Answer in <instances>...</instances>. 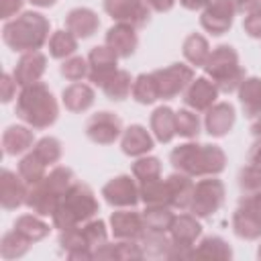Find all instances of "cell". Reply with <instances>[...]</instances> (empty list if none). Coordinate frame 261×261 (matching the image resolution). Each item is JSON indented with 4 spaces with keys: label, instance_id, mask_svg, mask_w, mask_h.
Instances as JSON below:
<instances>
[{
    "label": "cell",
    "instance_id": "836d02e7",
    "mask_svg": "<svg viewBox=\"0 0 261 261\" xmlns=\"http://www.w3.org/2000/svg\"><path fill=\"white\" fill-rule=\"evenodd\" d=\"M14 230H18L22 237H27L31 243H39V241H43L49 232H51V228H49V224L43 220V216H39V214H22V216H18L16 220H14V226H12Z\"/></svg>",
    "mask_w": 261,
    "mask_h": 261
},
{
    "label": "cell",
    "instance_id": "60d3db41",
    "mask_svg": "<svg viewBox=\"0 0 261 261\" xmlns=\"http://www.w3.org/2000/svg\"><path fill=\"white\" fill-rule=\"evenodd\" d=\"M18 173L22 175V179H24L29 186H35V184H39V181L47 175V165H45L33 151H29V153L18 161Z\"/></svg>",
    "mask_w": 261,
    "mask_h": 261
},
{
    "label": "cell",
    "instance_id": "1f68e13d",
    "mask_svg": "<svg viewBox=\"0 0 261 261\" xmlns=\"http://www.w3.org/2000/svg\"><path fill=\"white\" fill-rule=\"evenodd\" d=\"M181 53H184V57L190 65L204 67V63L208 61V55H210V43L204 35L190 33L181 43Z\"/></svg>",
    "mask_w": 261,
    "mask_h": 261
},
{
    "label": "cell",
    "instance_id": "7402d4cb",
    "mask_svg": "<svg viewBox=\"0 0 261 261\" xmlns=\"http://www.w3.org/2000/svg\"><path fill=\"white\" fill-rule=\"evenodd\" d=\"M65 29L71 31L77 39H90L98 33L100 18H98L96 10H92L88 6H77L65 14Z\"/></svg>",
    "mask_w": 261,
    "mask_h": 261
},
{
    "label": "cell",
    "instance_id": "603a6c76",
    "mask_svg": "<svg viewBox=\"0 0 261 261\" xmlns=\"http://www.w3.org/2000/svg\"><path fill=\"white\" fill-rule=\"evenodd\" d=\"M35 128H31L29 124H10L6 126V130L2 133V149H4V155H10V157H16V155H22V153H29L33 149V145L37 143L35 141Z\"/></svg>",
    "mask_w": 261,
    "mask_h": 261
},
{
    "label": "cell",
    "instance_id": "ac0fdd59",
    "mask_svg": "<svg viewBox=\"0 0 261 261\" xmlns=\"http://www.w3.org/2000/svg\"><path fill=\"white\" fill-rule=\"evenodd\" d=\"M47 71V55L39 49V51H27L20 55V59L16 61L14 65V80L20 88L24 86H31V84H37L41 82V77L45 75Z\"/></svg>",
    "mask_w": 261,
    "mask_h": 261
},
{
    "label": "cell",
    "instance_id": "9a60e30c",
    "mask_svg": "<svg viewBox=\"0 0 261 261\" xmlns=\"http://www.w3.org/2000/svg\"><path fill=\"white\" fill-rule=\"evenodd\" d=\"M110 230L114 239L139 241L147 230L143 212H137L135 208H118L110 214Z\"/></svg>",
    "mask_w": 261,
    "mask_h": 261
},
{
    "label": "cell",
    "instance_id": "7dc6e473",
    "mask_svg": "<svg viewBox=\"0 0 261 261\" xmlns=\"http://www.w3.org/2000/svg\"><path fill=\"white\" fill-rule=\"evenodd\" d=\"M243 31L251 39H261V8L245 14V18H243Z\"/></svg>",
    "mask_w": 261,
    "mask_h": 261
},
{
    "label": "cell",
    "instance_id": "f546056e",
    "mask_svg": "<svg viewBox=\"0 0 261 261\" xmlns=\"http://www.w3.org/2000/svg\"><path fill=\"white\" fill-rule=\"evenodd\" d=\"M230 222H232V232L239 239H243V241H259L261 239V222L249 210H245L241 204H237Z\"/></svg>",
    "mask_w": 261,
    "mask_h": 261
},
{
    "label": "cell",
    "instance_id": "8992f818",
    "mask_svg": "<svg viewBox=\"0 0 261 261\" xmlns=\"http://www.w3.org/2000/svg\"><path fill=\"white\" fill-rule=\"evenodd\" d=\"M204 71L206 77H210L216 88L224 94L237 92L243 80L247 77V71L239 59V51L232 45L214 47L208 55V61L204 63Z\"/></svg>",
    "mask_w": 261,
    "mask_h": 261
},
{
    "label": "cell",
    "instance_id": "11a10c76",
    "mask_svg": "<svg viewBox=\"0 0 261 261\" xmlns=\"http://www.w3.org/2000/svg\"><path fill=\"white\" fill-rule=\"evenodd\" d=\"M208 0H179V4L186 8V10H200L206 6Z\"/></svg>",
    "mask_w": 261,
    "mask_h": 261
},
{
    "label": "cell",
    "instance_id": "4316f807",
    "mask_svg": "<svg viewBox=\"0 0 261 261\" xmlns=\"http://www.w3.org/2000/svg\"><path fill=\"white\" fill-rule=\"evenodd\" d=\"M239 102L243 108V114L247 118H257L261 116V77L257 75H247L243 84L237 90Z\"/></svg>",
    "mask_w": 261,
    "mask_h": 261
},
{
    "label": "cell",
    "instance_id": "b9f144b4",
    "mask_svg": "<svg viewBox=\"0 0 261 261\" xmlns=\"http://www.w3.org/2000/svg\"><path fill=\"white\" fill-rule=\"evenodd\" d=\"M202 128L200 116L192 110V108H179L175 112V130L179 137L184 139H198Z\"/></svg>",
    "mask_w": 261,
    "mask_h": 261
},
{
    "label": "cell",
    "instance_id": "ab89813d",
    "mask_svg": "<svg viewBox=\"0 0 261 261\" xmlns=\"http://www.w3.org/2000/svg\"><path fill=\"white\" fill-rule=\"evenodd\" d=\"M47 167L49 165H55L59 159H61V155H63V145H61V141L57 139V137H41L35 145H33V149H31Z\"/></svg>",
    "mask_w": 261,
    "mask_h": 261
},
{
    "label": "cell",
    "instance_id": "83f0119b",
    "mask_svg": "<svg viewBox=\"0 0 261 261\" xmlns=\"http://www.w3.org/2000/svg\"><path fill=\"white\" fill-rule=\"evenodd\" d=\"M149 126L151 133L155 137V141L159 143H171L173 137L177 135L175 130V110H171L169 106H157L151 116H149Z\"/></svg>",
    "mask_w": 261,
    "mask_h": 261
},
{
    "label": "cell",
    "instance_id": "5bb4252c",
    "mask_svg": "<svg viewBox=\"0 0 261 261\" xmlns=\"http://www.w3.org/2000/svg\"><path fill=\"white\" fill-rule=\"evenodd\" d=\"M116 63H118V55L108 45H96V47H92L90 53H88V65H90L88 80L94 86L102 88V84L118 69Z\"/></svg>",
    "mask_w": 261,
    "mask_h": 261
},
{
    "label": "cell",
    "instance_id": "f907efd6",
    "mask_svg": "<svg viewBox=\"0 0 261 261\" xmlns=\"http://www.w3.org/2000/svg\"><path fill=\"white\" fill-rule=\"evenodd\" d=\"M0 86H2V102L4 104H8L12 98H14V94H16V80H14V75H10V73H2V82H0Z\"/></svg>",
    "mask_w": 261,
    "mask_h": 261
},
{
    "label": "cell",
    "instance_id": "db71d44e",
    "mask_svg": "<svg viewBox=\"0 0 261 261\" xmlns=\"http://www.w3.org/2000/svg\"><path fill=\"white\" fill-rule=\"evenodd\" d=\"M247 161H249V163H253V165H261V139H255V141H253V145L249 147Z\"/></svg>",
    "mask_w": 261,
    "mask_h": 261
},
{
    "label": "cell",
    "instance_id": "f1b7e54d",
    "mask_svg": "<svg viewBox=\"0 0 261 261\" xmlns=\"http://www.w3.org/2000/svg\"><path fill=\"white\" fill-rule=\"evenodd\" d=\"M190 257H198V259H230L232 257V249L222 237L208 234V237L200 239V243L194 245Z\"/></svg>",
    "mask_w": 261,
    "mask_h": 261
},
{
    "label": "cell",
    "instance_id": "680465c9",
    "mask_svg": "<svg viewBox=\"0 0 261 261\" xmlns=\"http://www.w3.org/2000/svg\"><path fill=\"white\" fill-rule=\"evenodd\" d=\"M257 257H259V259H261V245H259V247H257Z\"/></svg>",
    "mask_w": 261,
    "mask_h": 261
},
{
    "label": "cell",
    "instance_id": "e0dca14e",
    "mask_svg": "<svg viewBox=\"0 0 261 261\" xmlns=\"http://www.w3.org/2000/svg\"><path fill=\"white\" fill-rule=\"evenodd\" d=\"M29 184L22 179L18 171L2 169L0 173V204L4 210H16L22 204H27L29 196Z\"/></svg>",
    "mask_w": 261,
    "mask_h": 261
},
{
    "label": "cell",
    "instance_id": "cb8c5ba5",
    "mask_svg": "<svg viewBox=\"0 0 261 261\" xmlns=\"http://www.w3.org/2000/svg\"><path fill=\"white\" fill-rule=\"evenodd\" d=\"M61 102L65 106V110L69 112H86L94 106L96 102V92L90 84H84V82H71L69 86L63 88L61 92Z\"/></svg>",
    "mask_w": 261,
    "mask_h": 261
},
{
    "label": "cell",
    "instance_id": "6f0895ef",
    "mask_svg": "<svg viewBox=\"0 0 261 261\" xmlns=\"http://www.w3.org/2000/svg\"><path fill=\"white\" fill-rule=\"evenodd\" d=\"M33 6H39V8H49V6H55L57 0H29Z\"/></svg>",
    "mask_w": 261,
    "mask_h": 261
},
{
    "label": "cell",
    "instance_id": "277c9868",
    "mask_svg": "<svg viewBox=\"0 0 261 261\" xmlns=\"http://www.w3.org/2000/svg\"><path fill=\"white\" fill-rule=\"evenodd\" d=\"M100 210V204L96 200L94 190L84 184V181H75L59 200L51 220L53 226L57 230H67L73 226H80L88 220H92Z\"/></svg>",
    "mask_w": 261,
    "mask_h": 261
},
{
    "label": "cell",
    "instance_id": "3957f363",
    "mask_svg": "<svg viewBox=\"0 0 261 261\" xmlns=\"http://www.w3.org/2000/svg\"><path fill=\"white\" fill-rule=\"evenodd\" d=\"M51 22L47 16L35 10H27L6 20L2 27V41L8 49L27 53L39 51L51 39Z\"/></svg>",
    "mask_w": 261,
    "mask_h": 261
},
{
    "label": "cell",
    "instance_id": "681fc988",
    "mask_svg": "<svg viewBox=\"0 0 261 261\" xmlns=\"http://www.w3.org/2000/svg\"><path fill=\"white\" fill-rule=\"evenodd\" d=\"M24 6V0H0V18L10 20Z\"/></svg>",
    "mask_w": 261,
    "mask_h": 261
},
{
    "label": "cell",
    "instance_id": "8d00e7d4",
    "mask_svg": "<svg viewBox=\"0 0 261 261\" xmlns=\"http://www.w3.org/2000/svg\"><path fill=\"white\" fill-rule=\"evenodd\" d=\"M173 218L175 214L171 212V206H145L143 210L145 228L153 232H169Z\"/></svg>",
    "mask_w": 261,
    "mask_h": 261
},
{
    "label": "cell",
    "instance_id": "c3c4849f",
    "mask_svg": "<svg viewBox=\"0 0 261 261\" xmlns=\"http://www.w3.org/2000/svg\"><path fill=\"white\" fill-rule=\"evenodd\" d=\"M239 204H241L245 210H249V212L261 222V190L255 192V194H243V198L239 200Z\"/></svg>",
    "mask_w": 261,
    "mask_h": 261
},
{
    "label": "cell",
    "instance_id": "8fae6325",
    "mask_svg": "<svg viewBox=\"0 0 261 261\" xmlns=\"http://www.w3.org/2000/svg\"><path fill=\"white\" fill-rule=\"evenodd\" d=\"M102 8L112 20L130 24L135 29L147 27L153 12L145 0H102Z\"/></svg>",
    "mask_w": 261,
    "mask_h": 261
},
{
    "label": "cell",
    "instance_id": "4fadbf2b",
    "mask_svg": "<svg viewBox=\"0 0 261 261\" xmlns=\"http://www.w3.org/2000/svg\"><path fill=\"white\" fill-rule=\"evenodd\" d=\"M102 196L112 208H135L141 202L139 181L135 179V175H114L102 186Z\"/></svg>",
    "mask_w": 261,
    "mask_h": 261
},
{
    "label": "cell",
    "instance_id": "d590c367",
    "mask_svg": "<svg viewBox=\"0 0 261 261\" xmlns=\"http://www.w3.org/2000/svg\"><path fill=\"white\" fill-rule=\"evenodd\" d=\"M47 45H49V55L53 59L63 61V59L75 55V51H77V37L71 31H67V29H59V31L51 33V39H49Z\"/></svg>",
    "mask_w": 261,
    "mask_h": 261
},
{
    "label": "cell",
    "instance_id": "30bf717a",
    "mask_svg": "<svg viewBox=\"0 0 261 261\" xmlns=\"http://www.w3.org/2000/svg\"><path fill=\"white\" fill-rule=\"evenodd\" d=\"M234 14H237L234 0H208L206 6L202 8L200 24L212 37H220L230 31L234 22Z\"/></svg>",
    "mask_w": 261,
    "mask_h": 261
},
{
    "label": "cell",
    "instance_id": "9f6ffc18",
    "mask_svg": "<svg viewBox=\"0 0 261 261\" xmlns=\"http://www.w3.org/2000/svg\"><path fill=\"white\" fill-rule=\"evenodd\" d=\"M251 135L255 139H261V116L253 118V124H251Z\"/></svg>",
    "mask_w": 261,
    "mask_h": 261
},
{
    "label": "cell",
    "instance_id": "44dd1931",
    "mask_svg": "<svg viewBox=\"0 0 261 261\" xmlns=\"http://www.w3.org/2000/svg\"><path fill=\"white\" fill-rule=\"evenodd\" d=\"M155 147V137L143 124H130L120 135V149L128 157H143Z\"/></svg>",
    "mask_w": 261,
    "mask_h": 261
},
{
    "label": "cell",
    "instance_id": "5b68a950",
    "mask_svg": "<svg viewBox=\"0 0 261 261\" xmlns=\"http://www.w3.org/2000/svg\"><path fill=\"white\" fill-rule=\"evenodd\" d=\"M77 181L75 173L67 165H55L39 184L29 188L27 208L39 216H53L61 196Z\"/></svg>",
    "mask_w": 261,
    "mask_h": 261
},
{
    "label": "cell",
    "instance_id": "f35d334b",
    "mask_svg": "<svg viewBox=\"0 0 261 261\" xmlns=\"http://www.w3.org/2000/svg\"><path fill=\"white\" fill-rule=\"evenodd\" d=\"M133 98L139 104H153L159 100V86L157 80L151 73H139L133 82Z\"/></svg>",
    "mask_w": 261,
    "mask_h": 261
},
{
    "label": "cell",
    "instance_id": "d6a6232c",
    "mask_svg": "<svg viewBox=\"0 0 261 261\" xmlns=\"http://www.w3.org/2000/svg\"><path fill=\"white\" fill-rule=\"evenodd\" d=\"M133 77L126 69H116L104 84H102V92L110 102H122L133 94Z\"/></svg>",
    "mask_w": 261,
    "mask_h": 261
},
{
    "label": "cell",
    "instance_id": "6da1fadb",
    "mask_svg": "<svg viewBox=\"0 0 261 261\" xmlns=\"http://www.w3.org/2000/svg\"><path fill=\"white\" fill-rule=\"evenodd\" d=\"M169 163L175 171H181L190 177L218 175L226 167V153L218 145L188 141L171 149Z\"/></svg>",
    "mask_w": 261,
    "mask_h": 261
},
{
    "label": "cell",
    "instance_id": "f5cc1de1",
    "mask_svg": "<svg viewBox=\"0 0 261 261\" xmlns=\"http://www.w3.org/2000/svg\"><path fill=\"white\" fill-rule=\"evenodd\" d=\"M234 4H237V12H241V14H249L257 8H261V0H234Z\"/></svg>",
    "mask_w": 261,
    "mask_h": 261
},
{
    "label": "cell",
    "instance_id": "52a82bcc",
    "mask_svg": "<svg viewBox=\"0 0 261 261\" xmlns=\"http://www.w3.org/2000/svg\"><path fill=\"white\" fill-rule=\"evenodd\" d=\"M224 196H226V190L222 179H218L216 175H206L194 186L190 212L198 218H210L222 208Z\"/></svg>",
    "mask_w": 261,
    "mask_h": 261
},
{
    "label": "cell",
    "instance_id": "816d5d0a",
    "mask_svg": "<svg viewBox=\"0 0 261 261\" xmlns=\"http://www.w3.org/2000/svg\"><path fill=\"white\" fill-rule=\"evenodd\" d=\"M145 2L153 12H169L177 0H145Z\"/></svg>",
    "mask_w": 261,
    "mask_h": 261
},
{
    "label": "cell",
    "instance_id": "d6986e66",
    "mask_svg": "<svg viewBox=\"0 0 261 261\" xmlns=\"http://www.w3.org/2000/svg\"><path fill=\"white\" fill-rule=\"evenodd\" d=\"M237 122V112L230 102H216L204 114V128L210 137H226Z\"/></svg>",
    "mask_w": 261,
    "mask_h": 261
},
{
    "label": "cell",
    "instance_id": "f6af8a7d",
    "mask_svg": "<svg viewBox=\"0 0 261 261\" xmlns=\"http://www.w3.org/2000/svg\"><path fill=\"white\" fill-rule=\"evenodd\" d=\"M237 184H239V190L241 194H255L261 190V165H245L239 169V175H237Z\"/></svg>",
    "mask_w": 261,
    "mask_h": 261
},
{
    "label": "cell",
    "instance_id": "7c38bea8",
    "mask_svg": "<svg viewBox=\"0 0 261 261\" xmlns=\"http://www.w3.org/2000/svg\"><path fill=\"white\" fill-rule=\"evenodd\" d=\"M122 130L124 128L120 116L110 110H100L92 114L84 124L86 137L96 145H112L116 139H120Z\"/></svg>",
    "mask_w": 261,
    "mask_h": 261
},
{
    "label": "cell",
    "instance_id": "d4e9b609",
    "mask_svg": "<svg viewBox=\"0 0 261 261\" xmlns=\"http://www.w3.org/2000/svg\"><path fill=\"white\" fill-rule=\"evenodd\" d=\"M194 177L181 173V171H173L165 177L167 188H169V200H171V208L177 210H190L192 204V196H194Z\"/></svg>",
    "mask_w": 261,
    "mask_h": 261
},
{
    "label": "cell",
    "instance_id": "9c48e42d",
    "mask_svg": "<svg viewBox=\"0 0 261 261\" xmlns=\"http://www.w3.org/2000/svg\"><path fill=\"white\" fill-rule=\"evenodd\" d=\"M153 75L159 86V100H173L179 94H184L190 82L194 80V67L177 61L167 67L155 69Z\"/></svg>",
    "mask_w": 261,
    "mask_h": 261
},
{
    "label": "cell",
    "instance_id": "4dcf8cb0",
    "mask_svg": "<svg viewBox=\"0 0 261 261\" xmlns=\"http://www.w3.org/2000/svg\"><path fill=\"white\" fill-rule=\"evenodd\" d=\"M141 249L145 253V257H153V259H171V249L173 243L169 239V232H153V230H145V234L139 239Z\"/></svg>",
    "mask_w": 261,
    "mask_h": 261
},
{
    "label": "cell",
    "instance_id": "7a4b0ae2",
    "mask_svg": "<svg viewBox=\"0 0 261 261\" xmlns=\"http://www.w3.org/2000/svg\"><path fill=\"white\" fill-rule=\"evenodd\" d=\"M14 114L35 130H45L53 126L59 118V104L47 84L37 82L20 88L16 96Z\"/></svg>",
    "mask_w": 261,
    "mask_h": 261
},
{
    "label": "cell",
    "instance_id": "bcb514c9",
    "mask_svg": "<svg viewBox=\"0 0 261 261\" xmlns=\"http://www.w3.org/2000/svg\"><path fill=\"white\" fill-rule=\"evenodd\" d=\"M80 226H82V232H84L88 245L92 247V251H96L100 245H104L108 241V230H106V222L104 220L92 218V220H88V222H84Z\"/></svg>",
    "mask_w": 261,
    "mask_h": 261
},
{
    "label": "cell",
    "instance_id": "e575fe53",
    "mask_svg": "<svg viewBox=\"0 0 261 261\" xmlns=\"http://www.w3.org/2000/svg\"><path fill=\"white\" fill-rule=\"evenodd\" d=\"M139 194H141V202L145 206H171L167 181L161 177L139 184Z\"/></svg>",
    "mask_w": 261,
    "mask_h": 261
},
{
    "label": "cell",
    "instance_id": "74e56055",
    "mask_svg": "<svg viewBox=\"0 0 261 261\" xmlns=\"http://www.w3.org/2000/svg\"><path fill=\"white\" fill-rule=\"evenodd\" d=\"M31 241L27 237H22L18 230H8L4 232L2 241H0V257L10 261V259H18L22 255H27V251L31 249Z\"/></svg>",
    "mask_w": 261,
    "mask_h": 261
},
{
    "label": "cell",
    "instance_id": "7bdbcfd3",
    "mask_svg": "<svg viewBox=\"0 0 261 261\" xmlns=\"http://www.w3.org/2000/svg\"><path fill=\"white\" fill-rule=\"evenodd\" d=\"M130 171L139 184L149 181V179H157V177H161V161L155 155H143V157H137Z\"/></svg>",
    "mask_w": 261,
    "mask_h": 261
},
{
    "label": "cell",
    "instance_id": "484cf974",
    "mask_svg": "<svg viewBox=\"0 0 261 261\" xmlns=\"http://www.w3.org/2000/svg\"><path fill=\"white\" fill-rule=\"evenodd\" d=\"M145 253L141 249L139 241H128V239H116V243H104L94 251V259H116V261H126V259H143Z\"/></svg>",
    "mask_w": 261,
    "mask_h": 261
},
{
    "label": "cell",
    "instance_id": "ee69618b",
    "mask_svg": "<svg viewBox=\"0 0 261 261\" xmlns=\"http://www.w3.org/2000/svg\"><path fill=\"white\" fill-rule=\"evenodd\" d=\"M88 71H90L88 57H82V55H71L63 59L59 65V73L67 82H82L84 77H88Z\"/></svg>",
    "mask_w": 261,
    "mask_h": 261
},
{
    "label": "cell",
    "instance_id": "2e32d148",
    "mask_svg": "<svg viewBox=\"0 0 261 261\" xmlns=\"http://www.w3.org/2000/svg\"><path fill=\"white\" fill-rule=\"evenodd\" d=\"M220 90L216 88V84L202 75V77H194L190 82V86L184 92V104L186 108H192L194 112H206L212 104H216Z\"/></svg>",
    "mask_w": 261,
    "mask_h": 261
},
{
    "label": "cell",
    "instance_id": "ba28073f",
    "mask_svg": "<svg viewBox=\"0 0 261 261\" xmlns=\"http://www.w3.org/2000/svg\"><path fill=\"white\" fill-rule=\"evenodd\" d=\"M202 237V224L194 214H177L169 228V239L173 243L171 259H188L196 241Z\"/></svg>",
    "mask_w": 261,
    "mask_h": 261
},
{
    "label": "cell",
    "instance_id": "ffe728a7",
    "mask_svg": "<svg viewBox=\"0 0 261 261\" xmlns=\"http://www.w3.org/2000/svg\"><path fill=\"white\" fill-rule=\"evenodd\" d=\"M104 45H108L118 55V59H128L130 55H135V51L139 47L137 29L130 24H124V22H116L106 31Z\"/></svg>",
    "mask_w": 261,
    "mask_h": 261
}]
</instances>
